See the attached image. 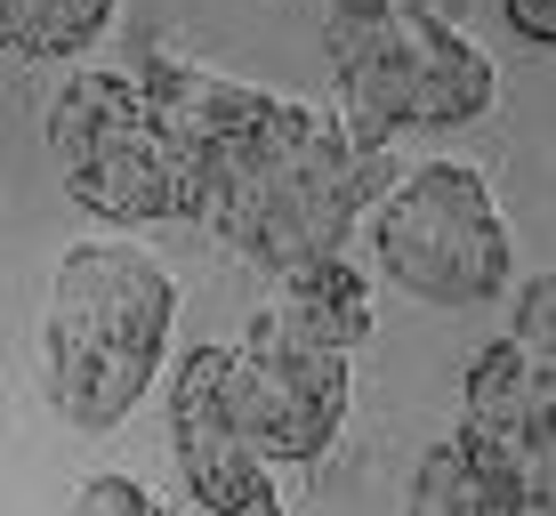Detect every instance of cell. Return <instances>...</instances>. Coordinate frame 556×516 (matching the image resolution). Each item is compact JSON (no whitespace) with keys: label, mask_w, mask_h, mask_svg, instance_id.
Instances as JSON below:
<instances>
[{"label":"cell","mask_w":556,"mask_h":516,"mask_svg":"<svg viewBox=\"0 0 556 516\" xmlns=\"http://www.w3.org/2000/svg\"><path fill=\"white\" fill-rule=\"evenodd\" d=\"M138 73L186 169L194 226L235 242L275 282L348 251L363 210H379V194L395 186L388 146H363L355 122L331 105L210 73L194 56H146Z\"/></svg>","instance_id":"cell-1"},{"label":"cell","mask_w":556,"mask_h":516,"mask_svg":"<svg viewBox=\"0 0 556 516\" xmlns=\"http://www.w3.org/2000/svg\"><path fill=\"white\" fill-rule=\"evenodd\" d=\"M178 331V275L138 242H73L41 299V395L65 428L105 436L138 412Z\"/></svg>","instance_id":"cell-2"},{"label":"cell","mask_w":556,"mask_h":516,"mask_svg":"<svg viewBox=\"0 0 556 516\" xmlns=\"http://www.w3.org/2000/svg\"><path fill=\"white\" fill-rule=\"evenodd\" d=\"M323 49L363 146H395L404 129H468L501 105L492 49H476L428 0H323Z\"/></svg>","instance_id":"cell-3"},{"label":"cell","mask_w":556,"mask_h":516,"mask_svg":"<svg viewBox=\"0 0 556 516\" xmlns=\"http://www.w3.org/2000/svg\"><path fill=\"white\" fill-rule=\"evenodd\" d=\"M371 266L419 307H492L516 282V235L476 162L428 154L379 194Z\"/></svg>","instance_id":"cell-4"},{"label":"cell","mask_w":556,"mask_h":516,"mask_svg":"<svg viewBox=\"0 0 556 516\" xmlns=\"http://www.w3.org/2000/svg\"><path fill=\"white\" fill-rule=\"evenodd\" d=\"M49 154L73 210L105 226H169L194 218L186 169L162 138V113L146 98V73H73L49 105Z\"/></svg>","instance_id":"cell-5"},{"label":"cell","mask_w":556,"mask_h":516,"mask_svg":"<svg viewBox=\"0 0 556 516\" xmlns=\"http://www.w3.org/2000/svg\"><path fill=\"white\" fill-rule=\"evenodd\" d=\"M355 404V355L315 339L282 307L251 315L235 348H218V412L266 461H323Z\"/></svg>","instance_id":"cell-6"},{"label":"cell","mask_w":556,"mask_h":516,"mask_svg":"<svg viewBox=\"0 0 556 516\" xmlns=\"http://www.w3.org/2000/svg\"><path fill=\"white\" fill-rule=\"evenodd\" d=\"M404 516H556V428L459 412L412 468Z\"/></svg>","instance_id":"cell-7"},{"label":"cell","mask_w":556,"mask_h":516,"mask_svg":"<svg viewBox=\"0 0 556 516\" xmlns=\"http://www.w3.org/2000/svg\"><path fill=\"white\" fill-rule=\"evenodd\" d=\"M169 452H178L186 492L210 516H291L275 484V461L251 444V436L226 428L218 412V348H186L178 372H169Z\"/></svg>","instance_id":"cell-8"},{"label":"cell","mask_w":556,"mask_h":516,"mask_svg":"<svg viewBox=\"0 0 556 516\" xmlns=\"http://www.w3.org/2000/svg\"><path fill=\"white\" fill-rule=\"evenodd\" d=\"M459 412L508 419V428H556V355L501 331L492 348H476L468 379H459Z\"/></svg>","instance_id":"cell-9"},{"label":"cell","mask_w":556,"mask_h":516,"mask_svg":"<svg viewBox=\"0 0 556 516\" xmlns=\"http://www.w3.org/2000/svg\"><path fill=\"white\" fill-rule=\"evenodd\" d=\"M282 315L355 355L363 339H371V275H363L348 251H331V259L299 266V275H282Z\"/></svg>","instance_id":"cell-10"},{"label":"cell","mask_w":556,"mask_h":516,"mask_svg":"<svg viewBox=\"0 0 556 516\" xmlns=\"http://www.w3.org/2000/svg\"><path fill=\"white\" fill-rule=\"evenodd\" d=\"M122 0H0V65H56L105 41Z\"/></svg>","instance_id":"cell-11"},{"label":"cell","mask_w":556,"mask_h":516,"mask_svg":"<svg viewBox=\"0 0 556 516\" xmlns=\"http://www.w3.org/2000/svg\"><path fill=\"white\" fill-rule=\"evenodd\" d=\"M73 516H169V501L138 476L105 468V476H81V492H73Z\"/></svg>","instance_id":"cell-12"},{"label":"cell","mask_w":556,"mask_h":516,"mask_svg":"<svg viewBox=\"0 0 556 516\" xmlns=\"http://www.w3.org/2000/svg\"><path fill=\"white\" fill-rule=\"evenodd\" d=\"M508 331L525 339V348L556 355V266H548V275H532L525 291H516V307H508Z\"/></svg>","instance_id":"cell-13"},{"label":"cell","mask_w":556,"mask_h":516,"mask_svg":"<svg viewBox=\"0 0 556 516\" xmlns=\"http://www.w3.org/2000/svg\"><path fill=\"white\" fill-rule=\"evenodd\" d=\"M501 9H508L516 41H532V49H556V0H501Z\"/></svg>","instance_id":"cell-14"}]
</instances>
